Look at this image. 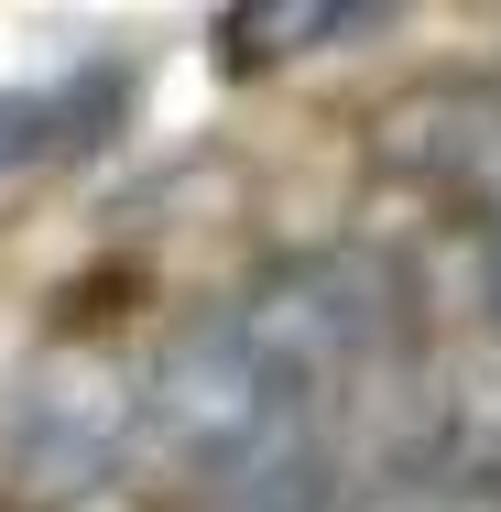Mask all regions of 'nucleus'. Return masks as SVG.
<instances>
[{"instance_id": "nucleus-1", "label": "nucleus", "mask_w": 501, "mask_h": 512, "mask_svg": "<svg viewBox=\"0 0 501 512\" xmlns=\"http://www.w3.org/2000/svg\"><path fill=\"white\" fill-rule=\"evenodd\" d=\"M284 371L251 349V327H218V338H175L164 349V371H153V436H175L186 458H207V469H240L273 425H295L284 414Z\"/></svg>"}, {"instance_id": "nucleus-2", "label": "nucleus", "mask_w": 501, "mask_h": 512, "mask_svg": "<svg viewBox=\"0 0 501 512\" xmlns=\"http://www.w3.org/2000/svg\"><path fill=\"white\" fill-rule=\"evenodd\" d=\"M316 33H349V22H338V11H295V0H273V11H229V66L262 77L273 55H295V44H316Z\"/></svg>"}, {"instance_id": "nucleus-3", "label": "nucleus", "mask_w": 501, "mask_h": 512, "mask_svg": "<svg viewBox=\"0 0 501 512\" xmlns=\"http://www.w3.org/2000/svg\"><path fill=\"white\" fill-rule=\"evenodd\" d=\"M120 109H131V77H120V66H88V77L55 99V153H99Z\"/></svg>"}, {"instance_id": "nucleus-4", "label": "nucleus", "mask_w": 501, "mask_h": 512, "mask_svg": "<svg viewBox=\"0 0 501 512\" xmlns=\"http://www.w3.org/2000/svg\"><path fill=\"white\" fill-rule=\"evenodd\" d=\"M33 153H55V99H22V88H0V175H22Z\"/></svg>"}]
</instances>
